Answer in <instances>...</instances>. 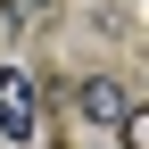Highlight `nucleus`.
Masks as SVG:
<instances>
[{"label": "nucleus", "instance_id": "nucleus-1", "mask_svg": "<svg viewBox=\"0 0 149 149\" xmlns=\"http://www.w3.org/2000/svg\"><path fill=\"white\" fill-rule=\"evenodd\" d=\"M33 124H42V100H33V74L25 66H0V133L25 141Z\"/></svg>", "mask_w": 149, "mask_h": 149}, {"label": "nucleus", "instance_id": "nucleus-2", "mask_svg": "<svg viewBox=\"0 0 149 149\" xmlns=\"http://www.w3.org/2000/svg\"><path fill=\"white\" fill-rule=\"evenodd\" d=\"M83 116L91 124H124V116H133V91H124L116 74H91V83H83Z\"/></svg>", "mask_w": 149, "mask_h": 149}, {"label": "nucleus", "instance_id": "nucleus-3", "mask_svg": "<svg viewBox=\"0 0 149 149\" xmlns=\"http://www.w3.org/2000/svg\"><path fill=\"white\" fill-rule=\"evenodd\" d=\"M33 8H42V0H17V17H33Z\"/></svg>", "mask_w": 149, "mask_h": 149}]
</instances>
